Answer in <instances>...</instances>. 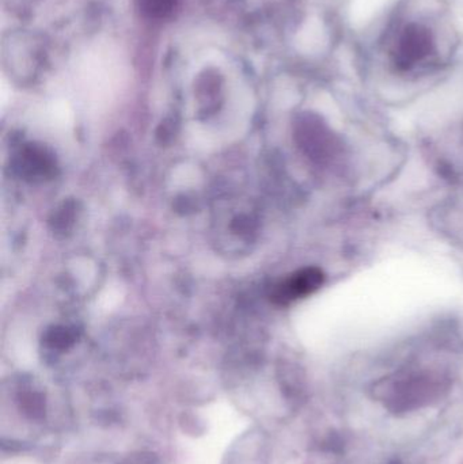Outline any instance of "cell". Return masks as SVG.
<instances>
[{
    "label": "cell",
    "instance_id": "6da1fadb",
    "mask_svg": "<svg viewBox=\"0 0 463 464\" xmlns=\"http://www.w3.org/2000/svg\"><path fill=\"white\" fill-rule=\"evenodd\" d=\"M323 273L317 267H307L301 272H296L279 285V288L275 291L274 299L285 304L313 294L323 285Z\"/></svg>",
    "mask_w": 463,
    "mask_h": 464
},
{
    "label": "cell",
    "instance_id": "7a4b0ae2",
    "mask_svg": "<svg viewBox=\"0 0 463 464\" xmlns=\"http://www.w3.org/2000/svg\"><path fill=\"white\" fill-rule=\"evenodd\" d=\"M147 16L154 19L168 18L176 10L178 0H139Z\"/></svg>",
    "mask_w": 463,
    "mask_h": 464
}]
</instances>
